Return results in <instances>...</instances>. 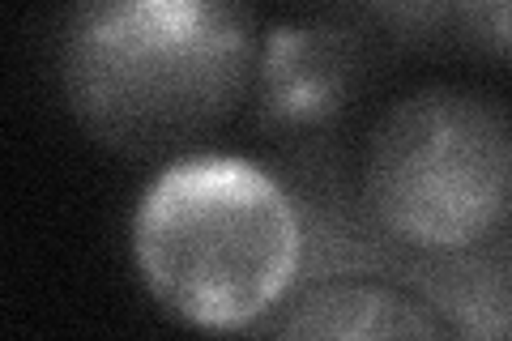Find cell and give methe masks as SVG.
I'll use <instances>...</instances> for the list:
<instances>
[{
    "mask_svg": "<svg viewBox=\"0 0 512 341\" xmlns=\"http://www.w3.org/2000/svg\"><path fill=\"white\" fill-rule=\"evenodd\" d=\"M256 56L244 0H77L56 73L73 120L99 145L163 158L231 116Z\"/></svg>",
    "mask_w": 512,
    "mask_h": 341,
    "instance_id": "obj_1",
    "label": "cell"
},
{
    "mask_svg": "<svg viewBox=\"0 0 512 341\" xmlns=\"http://www.w3.org/2000/svg\"><path fill=\"white\" fill-rule=\"evenodd\" d=\"M146 290L197 329H248L291 290L303 222L269 171L244 158H180L133 218Z\"/></svg>",
    "mask_w": 512,
    "mask_h": 341,
    "instance_id": "obj_2",
    "label": "cell"
},
{
    "mask_svg": "<svg viewBox=\"0 0 512 341\" xmlns=\"http://www.w3.org/2000/svg\"><path fill=\"white\" fill-rule=\"evenodd\" d=\"M363 201L414 252L478 248L512 209V120L487 94L427 86L380 116Z\"/></svg>",
    "mask_w": 512,
    "mask_h": 341,
    "instance_id": "obj_3",
    "label": "cell"
},
{
    "mask_svg": "<svg viewBox=\"0 0 512 341\" xmlns=\"http://www.w3.org/2000/svg\"><path fill=\"white\" fill-rule=\"evenodd\" d=\"M372 47L346 22H291L269 30L256 56V124L303 133L338 120L363 94Z\"/></svg>",
    "mask_w": 512,
    "mask_h": 341,
    "instance_id": "obj_4",
    "label": "cell"
},
{
    "mask_svg": "<svg viewBox=\"0 0 512 341\" xmlns=\"http://www.w3.org/2000/svg\"><path fill=\"white\" fill-rule=\"evenodd\" d=\"M282 337H440L444 329L419 303L384 286H316L308 290L291 316L278 324Z\"/></svg>",
    "mask_w": 512,
    "mask_h": 341,
    "instance_id": "obj_5",
    "label": "cell"
},
{
    "mask_svg": "<svg viewBox=\"0 0 512 341\" xmlns=\"http://www.w3.org/2000/svg\"><path fill=\"white\" fill-rule=\"evenodd\" d=\"M363 13L402 47H440L457 39L453 0H363Z\"/></svg>",
    "mask_w": 512,
    "mask_h": 341,
    "instance_id": "obj_6",
    "label": "cell"
},
{
    "mask_svg": "<svg viewBox=\"0 0 512 341\" xmlns=\"http://www.w3.org/2000/svg\"><path fill=\"white\" fill-rule=\"evenodd\" d=\"M457 39L487 60L512 64V0H453Z\"/></svg>",
    "mask_w": 512,
    "mask_h": 341,
    "instance_id": "obj_7",
    "label": "cell"
}]
</instances>
